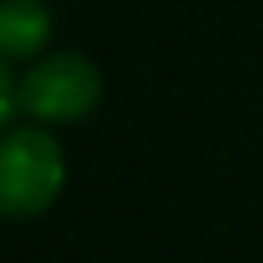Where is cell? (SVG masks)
<instances>
[{"instance_id": "6da1fadb", "label": "cell", "mask_w": 263, "mask_h": 263, "mask_svg": "<svg viewBox=\"0 0 263 263\" xmlns=\"http://www.w3.org/2000/svg\"><path fill=\"white\" fill-rule=\"evenodd\" d=\"M65 185V153L46 125H23L0 134V217L28 222L55 203Z\"/></svg>"}, {"instance_id": "7a4b0ae2", "label": "cell", "mask_w": 263, "mask_h": 263, "mask_svg": "<svg viewBox=\"0 0 263 263\" xmlns=\"http://www.w3.org/2000/svg\"><path fill=\"white\" fill-rule=\"evenodd\" d=\"M102 97V74L79 51L42 55L18 79V111L37 125H74L83 120Z\"/></svg>"}, {"instance_id": "3957f363", "label": "cell", "mask_w": 263, "mask_h": 263, "mask_svg": "<svg viewBox=\"0 0 263 263\" xmlns=\"http://www.w3.org/2000/svg\"><path fill=\"white\" fill-rule=\"evenodd\" d=\"M51 23L42 0H0V60H32L46 46Z\"/></svg>"}, {"instance_id": "277c9868", "label": "cell", "mask_w": 263, "mask_h": 263, "mask_svg": "<svg viewBox=\"0 0 263 263\" xmlns=\"http://www.w3.org/2000/svg\"><path fill=\"white\" fill-rule=\"evenodd\" d=\"M14 111H18V79H14L9 65L0 60V134H5V125H9Z\"/></svg>"}]
</instances>
